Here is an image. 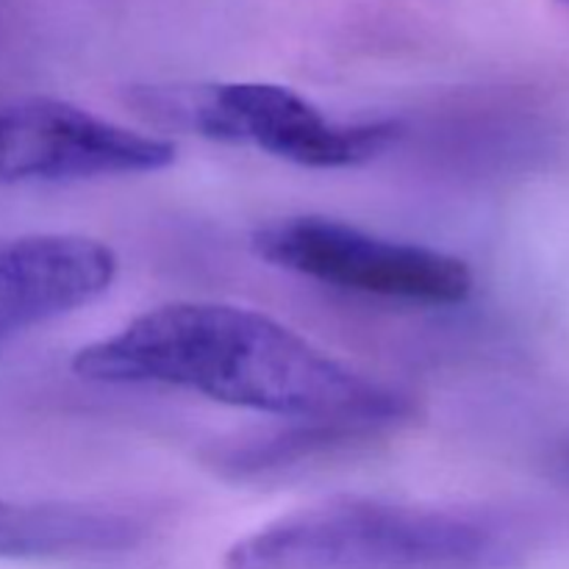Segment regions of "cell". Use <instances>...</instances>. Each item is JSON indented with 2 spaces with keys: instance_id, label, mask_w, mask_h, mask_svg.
I'll list each match as a JSON object with an SVG mask.
<instances>
[{
  "instance_id": "cell-1",
  "label": "cell",
  "mask_w": 569,
  "mask_h": 569,
  "mask_svg": "<svg viewBox=\"0 0 569 569\" xmlns=\"http://www.w3.org/2000/svg\"><path fill=\"white\" fill-rule=\"evenodd\" d=\"M100 383H156L217 403L378 433L415 415L409 395L333 359L256 309L176 300L133 317L72 356Z\"/></svg>"
},
{
  "instance_id": "cell-2",
  "label": "cell",
  "mask_w": 569,
  "mask_h": 569,
  "mask_svg": "<svg viewBox=\"0 0 569 569\" xmlns=\"http://www.w3.org/2000/svg\"><path fill=\"white\" fill-rule=\"evenodd\" d=\"M528 550L509 511L333 498L233 542L222 569H520Z\"/></svg>"
},
{
  "instance_id": "cell-3",
  "label": "cell",
  "mask_w": 569,
  "mask_h": 569,
  "mask_svg": "<svg viewBox=\"0 0 569 569\" xmlns=\"http://www.w3.org/2000/svg\"><path fill=\"white\" fill-rule=\"evenodd\" d=\"M133 106L161 126L250 144L309 170L361 167L387 153L403 133L398 120H331L295 89L259 81L142 87Z\"/></svg>"
},
{
  "instance_id": "cell-4",
  "label": "cell",
  "mask_w": 569,
  "mask_h": 569,
  "mask_svg": "<svg viewBox=\"0 0 569 569\" xmlns=\"http://www.w3.org/2000/svg\"><path fill=\"white\" fill-rule=\"evenodd\" d=\"M253 250L272 267L326 287L420 306H459L476 278L459 256L398 242L333 217L300 214L267 222Z\"/></svg>"
},
{
  "instance_id": "cell-5",
  "label": "cell",
  "mask_w": 569,
  "mask_h": 569,
  "mask_svg": "<svg viewBox=\"0 0 569 569\" xmlns=\"http://www.w3.org/2000/svg\"><path fill=\"white\" fill-rule=\"evenodd\" d=\"M176 161V144L56 98L0 106V183L142 176Z\"/></svg>"
},
{
  "instance_id": "cell-6",
  "label": "cell",
  "mask_w": 569,
  "mask_h": 569,
  "mask_svg": "<svg viewBox=\"0 0 569 569\" xmlns=\"http://www.w3.org/2000/svg\"><path fill=\"white\" fill-rule=\"evenodd\" d=\"M117 264L109 244L78 233L0 239V339L103 298Z\"/></svg>"
},
{
  "instance_id": "cell-7",
  "label": "cell",
  "mask_w": 569,
  "mask_h": 569,
  "mask_svg": "<svg viewBox=\"0 0 569 569\" xmlns=\"http://www.w3.org/2000/svg\"><path fill=\"white\" fill-rule=\"evenodd\" d=\"M142 537V522L100 506L0 498V561L122 553L137 548Z\"/></svg>"
},
{
  "instance_id": "cell-8",
  "label": "cell",
  "mask_w": 569,
  "mask_h": 569,
  "mask_svg": "<svg viewBox=\"0 0 569 569\" xmlns=\"http://www.w3.org/2000/svg\"><path fill=\"white\" fill-rule=\"evenodd\" d=\"M565 470L569 472V450H567V453H565Z\"/></svg>"
},
{
  "instance_id": "cell-9",
  "label": "cell",
  "mask_w": 569,
  "mask_h": 569,
  "mask_svg": "<svg viewBox=\"0 0 569 569\" xmlns=\"http://www.w3.org/2000/svg\"><path fill=\"white\" fill-rule=\"evenodd\" d=\"M559 3H565V6H569V0H559Z\"/></svg>"
}]
</instances>
